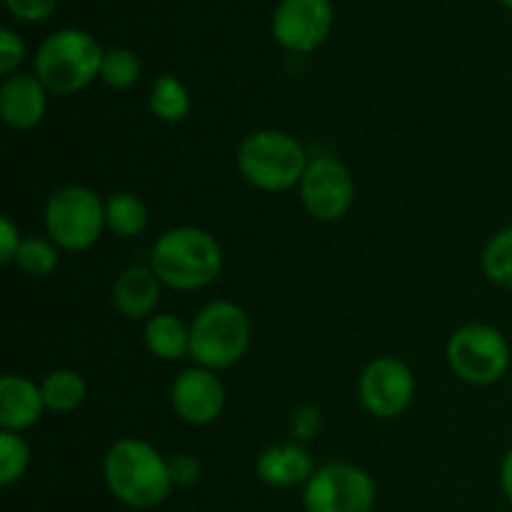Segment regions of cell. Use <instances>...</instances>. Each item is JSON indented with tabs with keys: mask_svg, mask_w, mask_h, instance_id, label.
<instances>
[{
	"mask_svg": "<svg viewBox=\"0 0 512 512\" xmlns=\"http://www.w3.org/2000/svg\"><path fill=\"white\" fill-rule=\"evenodd\" d=\"M48 88L35 75H10L0 85V118L13 130H30L43 123Z\"/></svg>",
	"mask_w": 512,
	"mask_h": 512,
	"instance_id": "obj_13",
	"label": "cell"
},
{
	"mask_svg": "<svg viewBox=\"0 0 512 512\" xmlns=\"http://www.w3.org/2000/svg\"><path fill=\"white\" fill-rule=\"evenodd\" d=\"M25 55V45L20 40V35H15L10 28L0 30V73L13 75V70L18 68L20 60Z\"/></svg>",
	"mask_w": 512,
	"mask_h": 512,
	"instance_id": "obj_26",
	"label": "cell"
},
{
	"mask_svg": "<svg viewBox=\"0 0 512 512\" xmlns=\"http://www.w3.org/2000/svg\"><path fill=\"white\" fill-rule=\"evenodd\" d=\"M308 163L300 140L283 130H255L238 148L240 175L265 193H283L300 185Z\"/></svg>",
	"mask_w": 512,
	"mask_h": 512,
	"instance_id": "obj_4",
	"label": "cell"
},
{
	"mask_svg": "<svg viewBox=\"0 0 512 512\" xmlns=\"http://www.w3.org/2000/svg\"><path fill=\"white\" fill-rule=\"evenodd\" d=\"M43 413L45 400L40 385L23 375H5L0 380V428L23 433L33 428Z\"/></svg>",
	"mask_w": 512,
	"mask_h": 512,
	"instance_id": "obj_15",
	"label": "cell"
},
{
	"mask_svg": "<svg viewBox=\"0 0 512 512\" xmlns=\"http://www.w3.org/2000/svg\"><path fill=\"white\" fill-rule=\"evenodd\" d=\"M105 228V203L83 185H65L45 203V230L58 248L73 253L93 248Z\"/></svg>",
	"mask_w": 512,
	"mask_h": 512,
	"instance_id": "obj_6",
	"label": "cell"
},
{
	"mask_svg": "<svg viewBox=\"0 0 512 512\" xmlns=\"http://www.w3.org/2000/svg\"><path fill=\"white\" fill-rule=\"evenodd\" d=\"M10 8V13L15 18L25 20V23H35V20H43L53 13V8L58 5V0H5Z\"/></svg>",
	"mask_w": 512,
	"mask_h": 512,
	"instance_id": "obj_28",
	"label": "cell"
},
{
	"mask_svg": "<svg viewBox=\"0 0 512 512\" xmlns=\"http://www.w3.org/2000/svg\"><path fill=\"white\" fill-rule=\"evenodd\" d=\"M103 475L113 498L133 510L158 508L175 488L168 460L155 445L140 438H123L110 445Z\"/></svg>",
	"mask_w": 512,
	"mask_h": 512,
	"instance_id": "obj_1",
	"label": "cell"
},
{
	"mask_svg": "<svg viewBox=\"0 0 512 512\" xmlns=\"http://www.w3.org/2000/svg\"><path fill=\"white\" fill-rule=\"evenodd\" d=\"M105 50L90 33L63 28L50 33L35 53V78L58 95L88 88L100 75Z\"/></svg>",
	"mask_w": 512,
	"mask_h": 512,
	"instance_id": "obj_3",
	"label": "cell"
},
{
	"mask_svg": "<svg viewBox=\"0 0 512 512\" xmlns=\"http://www.w3.org/2000/svg\"><path fill=\"white\" fill-rule=\"evenodd\" d=\"M20 233L18 228H15L13 220L5 215V218H0V263L8 265V263H15V255H18L20 250Z\"/></svg>",
	"mask_w": 512,
	"mask_h": 512,
	"instance_id": "obj_29",
	"label": "cell"
},
{
	"mask_svg": "<svg viewBox=\"0 0 512 512\" xmlns=\"http://www.w3.org/2000/svg\"><path fill=\"white\" fill-rule=\"evenodd\" d=\"M355 183L350 170L335 158H315L300 180V200L305 210L320 223H335L345 218L353 205Z\"/></svg>",
	"mask_w": 512,
	"mask_h": 512,
	"instance_id": "obj_9",
	"label": "cell"
},
{
	"mask_svg": "<svg viewBox=\"0 0 512 512\" xmlns=\"http://www.w3.org/2000/svg\"><path fill=\"white\" fill-rule=\"evenodd\" d=\"M255 473L270 488H295L313 478V458L303 443H278L258 455Z\"/></svg>",
	"mask_w": 512,
	"mask_h": 512,
	"instance_id": "obj_14",
	"label": "cell"
},
{
	"mask_svg": "<svg viewBox=\"0 0 512 512\" xmlns=\"http://www.w3.org/2000/svg\"><path fill=\"white\" fill-rule=\"evenodd\" d=\"M358 395L363 408L373 418L393 420L408 410L415 395L413 370L398 358H375L365 365L358 380Z\"/></svg>",
	"mask_w": 512,
	"mask_h": 512,
	"instance_id": "obj_10",
	"label": "cell"
},
{
	"mask_svg": "<svg viewBox=\"0 0 512 512\" xmlns=\"http://www.w3.org/2000/svg\"><path fill=\"white\" fill-rule=\"evenodd\" d=\"M448 365L463 383L495 385L510 370V343L493 325H463L448 340Z\"/></svg>",
	"mask_w": 512,
	"mask_h": 512,
	"instance_id": "obj_7",
	"label": "cell"
},
{
	"mask_svg": "<svg viewBox=\"0 0 512 512\" xmlns=\"http://www.w3.org/2000/svg\"><path fill=\"white\" fill-rule=\"evenodd\" d=\"M105 223L120 238H135L148 228V208L133 193H115L105 200Z\"/></svg>",
	"mask_w": 512,
	"mask_h": 512,
	"instance_id": "obj_20",
	"label": "cell"
},
{
	"mask_svg": "<svg viewBox=\"0 0 512 512\" xmlns=\"http://www.w3.org/2000/svg\"><path fill=\"white\" fill-rule=\"evenodd\" d=\"M100 78L105 85L115 90L133 88L140 78V58L128 48L105 50L103 65H100Z\"/></svg>",
	"mask_w": 512,
	"mask_h": 512,
	"instance_id": "obj_24",
	"label": "cell"
},
{
	"mask_svg": "<svg viewBox=\"0 0 512 512\" xmlns=\"http://www.w3.org/2000/svg\"><path fill=\"white\" fill-rule=\"evenodd\" d=\"M170 403L178 418L188 425H210L225 410V385L215 370L195 365L173 380Z\"/></svg>",
	"mask_w": 512,
	"mask_h": 512,
	"instance_id": "obj_12",
	"label": "cell"
},
{
	"mask_svg": "<svg viewBox=\"0 0 512 512\" xmlns=\"http://www.w3.org/2000/svg\"><path fill=\"white\" fill-rule=\"evenodd\" d=\"M170 463V478H173V485H180V488H190L200 480L203 475V465H200L198 458L193 455H175Z\"/></svg>",
	"mask_w": 512,
	"mask_h": 512,
	"instance_id": "obj_27",
	"label": "cell"
},
{
	"mask_svg": "<svg viewBox=\"0 0 512 512\" xmlns=\"http://www.w3.org/2000/svg\"><path fill=\"white\" fill-rule=\"evenodd\" d=\"M30 448L20 433L0 430V485L10 488L28 473Z\"/></svg>",
	"mask_w": 512,
	"mask_h": 512,
	"instance_id": "obj_23",
	"label": "cell"
},
{
	"mask_svg": "<svg viewBox=\"0 0 512 512\" xmlns=\"http://www.w3.org/2000/svg\"><path fill=\"white\" fill-rule=\"evenodd\" d=\"M480 268L490 283L512 290V225L500 230L485 243Z\"/></svg>",
	"mask_w": 512,
	"mask_h": 512,
	"instance_id": "obj_21",
	"label": "cell"
},
{
	"mask_svg": "<svg viewBox=\"0 0 512 512\" xmlns=\"http://www.w3.org/2000/svg\"><path fill=\"white\" fill-rule=\"evenodd\" d=\"M160 278L153 268L133 265L113 285V303L125 318L140 320L155 315V305L160 298Z\"/></svg>",
	"mask_w": 512,
	"mask_h": 512,
	"instance_id": "obj_16",
	"label": "cell"
},
{
	"mask_svg": "<svg viewBox=\"0 0 512 512\" xmlns=\"http://www.w3.org/2000/svg\"><path fill=\"white\" fill-rule=\"evenodd\" d=\"M503 3H505V5H508V8L512 10V0H503Z\"/></svg>",
	"mask_w": 512,
	"mask_h": 512,
	"instance_id": "obj_31",
	"label": "cell"
},
{
	"mask_svg": "<svg viewBox=\"0 0 512 512\" xmlns=\"http://www.w3.org/2000/svg\"><path fill=\"white\" fill-rule=\"evenodd\" d=\"M250 345V320L233 300H213L190 325V358L208 370H228Z\"/></svg>",
	"mask_w": 512,
	"mask_h": 512,
	"instance_id": "obj_5",
	"label": "cell"
},
{
	"mask_svg": "<svg viewBox=\"0 0 512 512\" xmlns=\"http://www.w3.org/2000/svg\"><path fill=\"white\" fill-rule=\"evenodd\" d=\"M500 488H503L505 498L512 505V448L505 453L503 465H500Z\"/></svg>",
	"mask_w": 512,
	"mask_h": 512,
	"instance_id": "obj_30",
	"label": "cell"
},
{
	"mask_svg": "<svg viewBox=\"0 0 512 512\" xmlns=\"http://www.w3.org/2000/svg\"><path fill=\"white\" fill-rule=\"evenodd\" d=\"M148 105L150 113L163 123H183L190 113L188 88L175 75H160L150 88Z\"/></svg>",
	"mask_w": 512,
	"mask_h": 512,
	"instance_id": "obj_19",
	"label": "cell"
},
{
	"mask_svg": "<svg viewBox=\"0 0 512 512\" xmlns=\"http://www.w3.org/2000/svg\"><path fill=\"white\" fill-rule=\"evenodd\" d=\"M143 338L145 348L160 360H180L190 355V328L173 313L150 315Z\"/></svg>",
	"mask_w": 512,
	"mask_h": 512,
	"instance_id": "obj_17",
	"label": "cell"
},
{
	"mask_svg": "<svg viewBox=\"0 0 512 512\" xmlns=\"http://www.w3.org/2000/svg\"><path fill=\"white\" fill-rule=\"evenodd\" d=\"M303 505L308 512H373L375 483L353 463H328L305 483Z\"/></svg>",
	"mask_w": 512,
	"mask_h": 512,
	"instance_id": "obj_8",
	"label": "cell"
},
{
	"mask_svg": "<svg viewBox=\"0 0 512 512\" xmlns=\"http://www.w3.org/2000/svg\"><path fill=\"white\" fill-rule=\"evenodd\" d=\"M40 390H43L45 408L53 410V413H73L83 405L85 395H88V385H85L83 375L68 368L53 370V373L45 375Z\"/></svg>",
	"mask_w": 512,
	"mask_h": 512,
	"instance_id": "obj_18",
	"label": "cell"
},
{
	"mask_svg": "<svg viewBox=\"0 0 512 512\" xmlns=\"http://www.w3.org/2000/svg\"><path fill=\"white\" fill-rule=\"evenodd\" d=\"M323 428V413L315 405H300L290 418V433H293L295 443H308Z\"/></svg>",
	"mask_w": 512,
	"mask_h": 512,
	"instance_id": "obj_25",
	"label": "cell"
},
{
	"mask_svg": "<svg viewBox=\"0 0 512 512\" xmlns=\"http://www.w3.org/2000/svg\"><path fill=\"white\" fill-rule=\"evenodd\" d=\"M150 268L163 285L190 293L218 278L223 270V248L208 230L183 225L155 240Z\"/></svg>",
	"mask_w": 512,
	"mask_h": 512,
	"instance_id": "obj_2",
	"label": "cell"
},
{
	"mask_svg": "<svg viewBox=\"0 0 512 512\" xmlns=\"http://www.w3.org/2000/svg\"><path fill=\"white\" fill-rule=\"evenodd\" d=\"M333 28L330 0H280L273 15V35L285 50L310 53L325 43Z\"/></svg>",
	"mask_w": 512,
	"mask_h": 512,
	"instance_id": "obj_11",
	"label": "cell"
},
{
	"mask_svg": "<svg viewBox=\"0 0 512 512\" xmlns=\"http://www.w3.org/2000/svg\"><path fill=\"white\" fill-rule=\"evenodd\" d=\"M58 245L53 240L45 238H23L18 255H15V265L23 270L30 278H48L55 268H58Z\"/></svg>",
	"mask_w": 512,
	"mask_h": 512,
	"instance_id": "obj_22",
	"label": "cell"
}]
</instances>
